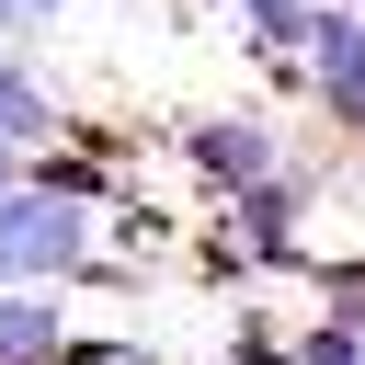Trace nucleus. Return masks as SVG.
Here are the masks:
<instances>
[{"label":"nucleus","instance_id":"f257e3e1","mask_svg":"<svg viewBox=\"0 0 365 365\" xmlns=\"http://www.w3.org/2000/svg\"><path fill=\"white\" fill-rule=\"evenodd\" d=\"M68 274H91V194L23 171L0 194V285H68Z\"/></svg>","mask_w":365,"mask_h":365},{"label":"nucleus","instance_id":"f03ea898","mask_svg":"<svg viewBox=\"0 0 365 365\" xmlns=\"http://www.w3.org/2000/svg\"><path fill=\"white\" fill-rule=\"evenodd\" d=\"M228 205V251L251 262V274H308V217H319V160H274V171H251L240 194H217Z\"/></svg>","mask_w":365,"mask_h":365},{"label":"nucleus","instance_id":"7ed1b4c3","mask_svg":"<svg viewBox=\"0 0 365 365\" xmlns=\"http://www.w3.org/2000/svg\"><path fill=\"white\" fill-rule=\"evenodd\" d=\"M297 68H308L319 114L365 148V11H354V0H319V23H308V46H297Z\"/></svg>","mask_w":365,"mask_h":365},{"label":"nucleus","instance_id":"20e7f679","mask_svg":"<svg viewBox=\"0 0 365 365\" xmlns=\"http://www.w3.org/2000/svg\"><path fill=\"white\" fill-rule=\"evenodd\" d=\"M274 160H285V148H274L262 114H194V125H182V171H194L205 194H240V182L274 171Z\"/></svg>","mask_w":365,"mask_h":365},{"label":"nucleus","instance_id":"39448f33","mask_svg":"<svg viewBox=\"0 0 365 365\" xmlns=\"http://www.w3.org/2000/svg\"><path fill=\"white\" fill-rule=\"evenodd\" d=\"M68 331H57V297L46 285H0V365H46Z\"/></svg>","mask_w":365,"mask_h":365},{"label":"nucleus","instance_id":"423d86ee","mask_svg":"<svg viewBox=\"0 0 365 365\" xmlns=\"http://www.w3.org/2000/svg\"><path fill=\"white\" fill-rule=\"evenodd\" d=\"M57 137V91L34 68H0V148H46Z\"/></svg>","mask_w":365,"mask_h":365},{"label":"nucleus","instance_id":"0eeeda50","mask_svg":"<svg viewBox=\"0 0 365 365\" xmlns=\"http://www.w3.org/2000/svg\"><path fill=\"white\" fill-rule=\"evenodd\" d=\"M240 23H251V46H274V57H297L308 46V23H319V0H228Z\"/></svg>","mask_w":365,"mask_h":365},{"label":"nucleus","instance_id":"6e6552de","mask_svg":"<svg viewBox=\"0 0 365 365\" xmlns=\"http://www.w3.org/2000/svg\"><path fill=\"white\" fill-rule=\"evenodd\" d=\"M297 365H365V319H342V308H319V319L297 331Z\"/></svg>","mask_w":365,"mask_h":365},{"label":"nucleus","instance_id":"1a4fd4ad","mask_svg":"<svg viewBox=\"0 0 365 365\" xmlns=\"http://www.w3.org/2000/svg\"><path fill=\"white\" fill-rule=\"evenodd\" d=\"M217 365H297V342H274V331H262V319H240V331H228V354H217Z\"/></svg>","mask_w":365,"mask_h":365},{"label":"nucleus","instance_id":"9d476101","mask_svg":"<svg viewBox=\"0 0 365 365\" xmlns=\"http://www.w3.org/2000/svg\"><path fill=\"white\" fill-rule=\"evenodd\" d=\"M11 182H23V148H0V194H11Z\"/></svg>","mask_w":365,"mask_h":365},{"label":"nucleus","instance_id":"9b49d317","mask_svg":"<svg viewBox=\"0 0 365 365\" xmlns=\"http://www.w3.org/2000/svg\"><path fill=\"white\" fill-rule=\"evenodd\" d=\"M11 23H23V0H0V34H11Z\"/></svg>","mask_w":365,"mask_h":365},{"label":"nucleus","instance_id":"f8f14e48","mask_svg":"<svg viewBox=\"0 0 365 365\" xmlns=\"http://www.w3.org/2000/svg\"><path fill=\"white\" fill-rule=\"evenodd\" d=\"M23 11H68V0H23Z\"/></svg>","mask_w":365,"mask_h":365},{"label":"nucleus","instance_id":"ddd939ff","mask_svg":"<svg viewBox=\"0 0 365 365\" xmlns=\"http://www.w3.org/2000/svg\"><path fill=\"white\" fill-rule=\"evenodd\" d=\"M354 11H365V0H354Z\"/></svg>","mask_w":365,"mask_h":365}]
</instances>
